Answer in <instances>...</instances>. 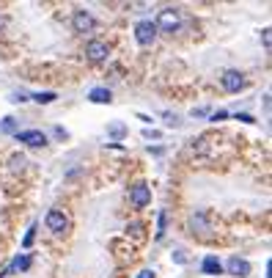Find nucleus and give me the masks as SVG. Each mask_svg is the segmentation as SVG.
Segmentation results:
<instances>
[{"instance_id": "obj_1", "label": "nucleus", "mask_w": 272, "mask_h": 278, "mask_svg": "<svg viewBox=\"0 0 272 278\" xmlns=\"http://www.w3.org/2000/svg\"><path fill=\"white\" fill-rule=\"evenodd\" d=\"M154 25H157V30L173 33V30H179L182 17H179V11H176V9H162V11H159V20L154 22Z\"/></svg>"}, {"instance_id": "obj_2", "label": "nucleus", "mask_w": 272, "mask_h": 278, "mask_svg": "<svg viewBox=\"0 0 272 278\" xmlns=\"http://www.w3.org/2000/svg\"><path fill=\"white\" fill-rule=\"evenodd\" d=\"M135 39H138V44L143 47H149V44H154V39H157V25L151 20H143L135 25Z\"/></svg>"}, {"instance_id": "obj_3", "label": "nucleus", "mask_w": 272, "mask_h": 278, "mask_svg": "<svg viewBox=\"0 0 272 278\" xmlns=\"http://www.w3.org/2000/svg\"><path fill=\"white\" fill-rule=\"evenodd\" d=\"M107 53H110L107 42H99V39H94V42H88V47H85V58H88V61H94V63L105 61V58H107Z\"/></svg>"}, {"instance_id": "obj_4", "label": "nucleus", "mask_w": 272, "mask_h": 278, "mask_svg": "<svg viewBox=\"0 0 272 278\" xmlns=\"http://www.w3.org/2000/svg\"><path fill=\"white\" fill-rule=\"evenodd\" d=\"M245 83H247V80L242 77V72H237V69H228V72H223V89L231 91V94L242 91Z\"/></svg>"}, {"instance_id": "obj_5", "label": "nucleus", "mask_w": 272, "mask_h": 278, "mask_svg": "<svg viewBox=\"0 0 272 278\" xmlns=\"http://www.w3.org/2000/svg\"><path fill=\"white\" fill-rule=\"evenodd\" d=\"M47 229L55 232V234L66 232V229H69V218L63 215L61 210H50V212H47Z\"/></svg>"}, {"instance_id": "obj_6", "label": "nucleus", "mask_w": 272, "mask_h": 278, "mask_svg": "<svg viewBox=\"0 0 272 278\" xmlns=\"http://www.w3.org/2000/svg\"><path fill=\"white\" fill-rule=\"evenodd\" d=\"M71 25H75L77 33H88V30H94V17L88 11H75V17H71Z\"/></svg>"}, {"instance_id": "obj_7", "label": "nucleus", "mask_w": 272, "mask_h": 278, "mask_svg": "<svg viewBox=\"0 0 272 278\" xmlns=\"http://www.w3.org/2000/svg\"><path fill=\"white\" fill-rule=\"evenodd\" d=\"M130 198H132V204L135 206H149L151 204V190H149V185H135L132 190H130Z\"/></svg>"}, {"instance_id": "obj_8", "label": "nucleus", "mask_w": 272, "mask_h": 278, "mask_svg": "<svg viewBox=\"0 0 272 278\" xmlns=\"http://www.w3.org/2000/svg\"><path fill=\"white\" fill-rule=\"evenodd\" d=\"M17 141H22V144H28V146H44L47 135L39 132V130H25V132H17Z\"/></svg>"}, {"instance_id": "obj_9", "label": "nucleus", "mask_w": 272, "mask_h": 278, "mask_svg": "<svg viewBox=\"0 0 272 278\" xmlns=\"http://www.w3.org/2000/svg\"><path fill=\"white\" fill-rule=\"evenodd\" d=\"M228 273H231V275H239V278L247 275V273H250V262H247V259H239V256H231V259H228Z\"/></svg>"}, {"instance_id": "obj_10", "label": "nucleus", "mask_w": 272, "mask_h": 278, "mask_svg": "<svg viewBox=\"0 0 272 278\" xmlns=\"http://www.w3.org/2000/svg\"><path fill=\"white\" fill-rule=\"evenodd\" d=\"M201 270H204L206 275H217V273H223V265H220L217 256H206L204 265H201Z\"/></svg>"}, {"instance_id": "obj_11", "label": "nucleus", "mask_w": 272, "mask_h": 278, "mask_svg": "<svg viewBox=\"0 0 272 278\" xmlns=\"http://www.w3.org/2000/svg\"><path fill=\"white\" fill-rule=\"evenodd\" d=\"M30 265H33V259H30L28 253H22V256H17V259L11 262V265H9V270H6V273H17V270H28Z\"/></svg>"}, {"instance_id": "obj_12", "label": "nucleus", "mask_w": 272, "mask_h": 278, "mask_svg": "<svg viewBox=\"0 0 272 278\" xmlns=\"http://www.w3.org/2000/svg\"><path fill=\"white\" fill-rule=\"evenodd\" d=\"M88 99H91V102H97V105H107V102L113 99V97H110V91H107V89H94Z\"/></svg>"}, {"instance_id": "obj_13", "label": "nucleus", "mask_w": 272, "mask_h": 278, "mask_svg": "<svg viewBox=\"0 0 272 278\" xmlns=\"http://www.w3.org/2000/svg\"><path fill=\"white\" fill-rule=\"evenodd\" d=\"M107 135L110 138H124L126 135V127L121 121H113V124H107Z\"/></svg>"}, {"instance_id": "obj_14", "label": "nucleus", "mask_w": 272, "mask_h": 278, "mask_svg": "<svg viewBox=\"0 0 272 278\" xmlns=\"http://www.w3.org/2000/svg\"><path fill=\"white\" fill-rule=\"evenodd\" d=\"M33 99L39 102V105H47V102L58 99V94H55V91H39V94H33Z\"/></svg>"}, {"instance_id": "obj_15", "label": "nucleus", "mask_w": 272, "mask_h": 278, "mask_svg": "<svg viewBox=\"0 0 272 278\" xmlns=\"http://www.w3.org/2000/svg\"><path fill=\"white\" fill-rule=\"evenodd\" d=\"M0 132H17V121L14 118H3L0 121Z\"/></svg>"}, {"instance_id": "obj_16", "label": "nucleus", "mask_w": 272, "mask_h": 278, "mask_svg": "<svg viewBox=\"0 0 272 278\" xmlns=\"http://www.w3.org/2000/svg\"><path fill=\"white\" fill-rule=\"evenodd\" d=\"M165 237V212H159V220H157V240Z\"/></svg>"}, {"instance_id": "obj_17", "label": "nucleus", "mask_w": 272, "mask_h": 278, "mask_svg": "<svg viewBox=\"0 0 272 278\" xmlns=\"http://www.w3.org/2000/svg\"><path fill=\"white\" fill-rule=\"evenodd\" d=\"M190 226H193V229L198 226V232H204V226H206V218H204V215H195L193 220H190Z\"/></svg>"}, {"instance_id": "obj_18", "label": "nucleus", "mask_w": 272, "mask_h": 278, "mask_svg": "<svg viewBox=\"0 0 272 278\" xmlns=\"http://www.w3.org/2000/svg\"><path fill=\"white\" fill-rule=\"evenodd\" d=\"M33 234H36V226H30L28 234H25V240H22V248H30V242H33Z\"/></svg>"}, {"instance_id": "obj_19", "label": "nucleus", "mask_w": 272, "mask_h": 278, "mask_svg": "<svg viewBox=\"0 0 272 278\" xmlns=\"http://www.w3.org/2000/svg\"><path fill=\"white\" fill-rule=\"evenodd\" d=\"M165 121H168V127H179V118L171 116V113H165Z\"/></svg>"}, {"instance_id": "obj_20", "label": "nucleus", "mask_w": 272, "mask_h": 278, "mask_svg": "<svg viewBox=\"0 0 272 278\" xmlns=\"http://www.w3.org/2000/svg\"><path fill=\"white\" fill-rule=\"evenodd\" d=\"M261 39H264V47H267V50H269V44H272V36H269V28H267V30H264V33H261Z\"/></svg>"}, {"instance_id": "obj_21", "label": "nucleus", "mask_w": 272, "mask_h": 278, "mask_svg": "<svg viewBox=\"0 0 272 278\" xmlns=\"http://www.w3.org/2000/svg\"><path fill=\"white\" fill-rule=\"evenodd\" d=\"M228 113H226V110H217V113H212V121H223V118H226Z\"/></svg>"}, {"instance_id": "obj_22", "label": "nucleus", "mask_w": 272, "mask_h": 278, "mask_svg": "<svg viewBox=\"0 0 272 278\" xmlns=\"http://www.w3.org/2000/svg\"><path fill=\"white\" fill-rule=\"evenodd\" d=\"M237 118H242V121H245V124H253V121H256V118H253L250 113H239Z\"/></svg>"}, {"instance_id": "obj_23", "label": "nucleus", "mask_w": 272, "mask_h": 278, "mask_svg": "<svg viewBox=\"0 0 272 278\" xmlns=\"http://www.w3.org/2000/svg\"><path fill=\"white\" fill-rule=\"evenodd\" d=\"M11 163H14V168H22V163H25V157H22V154H20V157H11Z\"/></svg>"}, {"instance_id": "obj_24", "label": "nucleus", "mask_w": 272, "mask_h": 278, "mask_svg": "<svg viewBox=\"0 0 272 278\" xmlns=\"http://www.w3.org/2000/svg\"><path fill=\"white\" fill-rule=\"evenodd\" d=\"M28 97H25V94H14V97H11V102H25Z\"/></svg>"}, {"instance_id": "obj_25", "label": "nucleus", "mask_w": 272, "mask_h": 278, "mask_svg": "<svg viewBox=\"0 0 272 278\" xmlns=\"http://www.w3.org/2000/svg\"><path fill=\"white\" fill-rule=\"evenodd\" d=\"M138 278H154V273H151V270H143V273H140Z\"/></svg>"}, {"instance_id": "obj_26", "label": "nucleus", "mask_w": 272, "mask_h": 278, "mask_svg": "<svg viewBox=\"0 0 272 278\" xmlns=\"http://www.w3.org/2000/svg\"><path fill=\"white\" fill-rule=\"evenodd\" d=\"M0 28H3V17H0Z\"/></svg>"}]
</instances>
